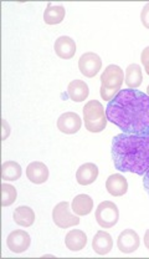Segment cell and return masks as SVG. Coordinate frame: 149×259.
Returning a JSON list of instances; mask_svg holds the SVG:
<instances>
[{"label":"cell","mask_w":149,"mask_h":259,"mask_svg":"<svg viewBox=\"0 0 149 259\" xmlns=\"http://www.w3.org/2000/svg\"><path fill=\"white\" fill-rule=\"evenodd\" d=\"M13 220L18 226L30 227L35 222V212L28 206H20L13 213Z\"/></svg>","instance_id":"obj_19"},{"label":"cell","mask_w":149,"mask_h":259,"mask_svg":"<svg viewBox=\"0 0 149 259\" xmlns=\"http://www.w3.org/2000/svg\"><path fill=\"white\" fill-rule=\"evenodd\" d=\"M53 221L60 228H70L80 225V218L72 214L69 202H60L53 209Z\"/></svg>","instance_id":"obj_6"},{"label":"cell","mask_w":149,"mask_h":259,"mask_svg":"<svg viewBox=\"0 0 149 259\" xmlns=\"http://www.w3.org/2000/svg\"><path fill=\"white\" fill-rule=\"evenodd\" d=\"M123 70L117 65H108L101 75V97L110 102L121 91L123 85Z\"/></svg>","instance_id":"obj_3"},{"label":"cell","mask_w":149,"mask_h":259,"mask_svg":"<svg viewBox=\"0 0 149 259\" xmlns=\"http://www.w3.org/2000/svg\"><path fill=\"white\" fill-rule=\"evenodd\" d=\"M82 126V120L76 112L62 113L58 120V128L62 134L74 135L77 134Z\"/></svg>","instance_id":"obj_10"},{"label":"cell","mask_w":149,"mask_h":259,"mask_svg":"<svg viewBox=\"0 0 149 259\" xmlns=\"http://www.w3.org/2000/svg\"><path fill=\"white\" fill-rule=\"evenodd\" d=\"M107 120L123 134H149V96L134 89L121 90L106 109Z\"/></svg>","instance_id":"obj_1"},{"label":"cell","mask_w":149,"mask_h":259,"mask_svg":"<svg viewBox=\"0 0 149 259\" xmlns=\"http://www.w3.org/2000/svg\"><path fill=\"white\" fill-rule=\"evenodd\" d=\"M102 67V60L96 53H85L78 60V69L86 77H94Z\"/></svg>","instance_id":"obj_7"},{"label":"cell","mask_w":149,"mask_h":259,"mask_svg":"<svg viewBox=\"0 0 149 259\" xmlns=\"http://www.w3.org/2000/svg\"><path fill=\"white\" fill-rule=\"evenodd\" d=\"M88 86L85 81L74 80L67 86V95L75 102H82L88 97Z\"/></svg>","instance_id":"obj_17"},{"label":"cell","mask_w":149,"mask_h":259,"mask_svg":"<svg viewBox=\"0 0 149 259\" xmlns=\"http://www.w3.org/2000/svg\"><path fill=\"white\" fill-rule=\"evenodd\" d=\"M16 197H18V192H16V188L14 186L9 185V183H3L2 185V206L8 207L12 206L13 203L16 201Z\"/></svg>","instance_id":"obj_23"},{"label":"cell","mask_w":149,"mask_h":259,"mask_svg":"<svg viewBox=\"0 0 149 259\" xmlns=\"http://www.w3.org/2000/svg\"><path fill=\"white\" fill-rule=\"evenodd\" d=\"M143 186H144V190L149 194V169L145 172L144 176H143Z\"/></svg>","instance_id":"obj_27"},{"label":"cell","mask_w":149,"mask_h":259,"mask_svg":"<svg viewBox=\"0 0 149 259\" xmlns=\"http://www.w3.org/2000/svg\"><path fill=\"white\" fill-rule=\"evenodd\" d=\"M112 158L119 172L144 176L149 169V134H119L113 137Z\"/></svg>","instance_id":"obj_2"},{"label":"cell","mask_w":149,"mask_h":259,"mask_svg":"<svg viewBox=\"0 0 149 259\" xmlns=\"http://www.w3.org/2000/svg\"><path fill=\"white\" fill-rule=\"evenodd\" d=\"M117 245L122 253H126V254L133 253L140 245L139 236L133 229H124L118 236Z\"/></svg>","instance_id":"obj_9"},{"label":"cell","mask_w":149,"mask_h":259,"mask_svg":"<svg viewBox=\"0 0 149 259\" xmlns=\"http://www.w3.org/2000/svg\"><path fill=\"white\" fill-rule=\"evenodd\" d=\"M30 243H31V239H30L29 233L21 229L13 231L7 238L8 248L14 253H24L28 250Z\"/></svg>","instance_id":"obj_8"},{"label":"cell","mask_w":149,"mask_h":259,"mask_svg":"<svg viewBox=\"0 0 149 259\" xmlns=\"http://www.w3.org/2000/svg\"><path fill=\"white\" fill-rule=\"evenodd\" d=\"M140 61H142L143 66H144L145 72L149 75V47H147L144 50L142 51V55H140Z\"/></svg>","instance_id":"obj_25"},{"label":"cell","mask_w":149,"mask_h":259,"mask_svg":"<svg viewBox=\"0 0 149 259\" xmlns=\"http://www.w3.org/2000/svg\"><path fill=\"white\" fill-rule=\"evenodd\" d=\"M144 244L147 247V249H149V229H147V232L144 234Z\"/></svg>","instance_id":"obj_28"},{"label":"cell","mask_w":149,"mask_h":259,"mask_svg":"<svg viewBox=\"0 0 149 259\" xmlns=\"http://www.w3.org/2000/svg\"><path fill=\"white\" fill-rule=\"evenodd\" d=\"M66 10L62 5H53L48 3L44 13V21L47 25H56L65 19Z\"/></svg>","instance_id":"obj_20"},{"label":"cell","mask_w":149,"mask_h":259,"mask_svg":"<svg viewBox=\"0 0 149 259\" xmlns=\"http://www.w3.org/2000/svg\"><path fill=\"white\" fill-rule=\"evenodd\" d=\"M107 115L104 105L97 100H91L83 106V122L86 128L92 134L104 131L107 125Z\"/></svg>","instance_id":"obj_4"},{"label":"cell","mask_w":149,"mask_h":259,"mask_svg":"<svg viewBox=\"0 0 149 259\" xmlns=\"http://www.w3.org/2000/svg\"><path fill=\"white\" fill-rule=\"evenodd\" d=\"M65 244L72 252L82 250L87 244V236L83 231L80 229H72L65 237Z\"/></svg>","instance_id":"obj_16"},{"label":"cell","mask_w":149,"mask_h":259,"mask_svg":"<svg viewBox=\"0 0 149 259\" xmlns=\"http://www.w3.org/2000/svg\"><path fill=\"white\" fill-rule=\"evenodd\" d=\"M124 80H126V85L128 86V89L139 88L143 82V74L139 65H128V67L126 69V76H124Z\"/></svg>","instance_id":"obj_21"},{"label":"cell","mask_w":149,"mask_h":259,"mask_svg":"<svg viewBox=\"0 0 149 259\" xmlns=\"http://www.w3.org/2000/svg\"><path fill=\"white\" fill-rule=\"evenodd\" d=\"M2 123H3V140H7L8 136L10 135V126L8 125V122L5 120H3Z\"/></svg>","instance_id":"obj_26"},{"label":"cell","mask_w":149,"mask_h":259,"mask_svg":"<svg viewBox=\"0 0 149 259\" xmlns=\"http://www.w3.org/2000/svg\"><path fill=\"white\" fill-rule=\"evenodd\" d=\"M98 177V167L94 163H83L76 172V180L81 186L92 185Z\"/></svg>","instance_id":"obj_15"},{"label":"cell","mask_w":149,"mask_h":259,"mask_svg":"<svg viewBox=\"0 0 149 259\" xmlns=\"http://www.w3.org/2000/svg\"><path fill=\"white\" fill-rule=\"evenodd\" d=\"M55 53L60 59L70 60L76 54V42L70 36H60L55 41Z\"/></svg>","instance_id":"obj_14"},{"label":"cell","mask_w":149,"mask_h":259,"mask_svg":"<svg viewBox=\"0 0 149 259\" xmlns=\"http://www.w3.org/2000/svg\"><path fill=\"white\" fill-rule=\"evenodd\" d=\"M92 248L94 252L100 255H106L112 250L113 248V239L110 233L105 231H98L94 234L92 239Z\"/></svg>","instance_id":"obj_13"},{"label":"cell","mask_w":149,"mask_h":259,"mask_svg":"<svg viewBox=\"0 0 149 259\" xmlns=\"http://www.w3.org/2000/svg\"><path fill=\"white\" fill-rule=\"evenodd\" d=\"M140 20H142V24L144 25V28L149 29V3L143 7L142 13H140Z\"/></svg>","instance_id":"obj_24"},{"label":"cell","mask_w":149,"mask_h":259,"mask_svg":"<svg viewBox=\"0 0 149 259\" xmlns=\"http://www.w3.org/2000/svg\"><path fill=\"white\" fill-rule=\"evenodd\" d=\"M106 190L113 197L123 196L128 191V182L122 175L113 174L106 181Z\"/></svg>","instance_id":"obj_12"},{"label":"cell","mask_w":149,"mask_h":259,"mask_svg":"<svg viewBox=\"0 0 149 259\" xmlns=\"http://www.w3.org/2000/svg\"><path fill=\"white\" fill-rule=\"evenodd\" d=\"M21 177V166L15 161H7L3 163L2 178L4 181H18Z\"/></svg>","instance_id":"obj_22"},{"label":"cell","mask_w":149,"mask_h":259,"mask_svg":"<svg viewBox=\"0 0 149 259\" xmlns=\"http://www.w3.org/2000/svg\"><path fill=\"white\" fill-rule=\"evenodd\" d=\"M48 172L47 166L42 162L35 161L31 162L26 168V176L30 180V182L35 183V185H42L48 180Z\"/></svg>","instance_id":"obj_11"},{"label":"cell","mask_w":149,"mask_h":259,"mask_svg":"<svg viewBox=\"0 0 149 259\" xmlns=\"http://www.w3.org/2000/svg\"><path fill=\"white\" fill-rule=\"evenodd\" d=\"M71 209L76 215H87L93 209V199L88 194H78L72 201Z\"/></svg>","instance_id":"obj_18"},{"label":"cell","mask_w":149,"mask_h":259,"mask_svg":"<svg viewBox=\"0 0 149 259\" xmlns=\"http://www.w3.org/2000/svg\"><path fill=\"white\" fill-rule=\"evenodd\" d=\"M147 95L149 96V85L147 86Z\"/></svg>","instance_id":"obj_29"},{"label":"cell","mask_w":149,"mask_h":259,"mask_svg":"<svg viewBox=\"0 0 149 259\" xmlns=\"http://www.w3.org/2000/svg\"><path fill=\"white\" fill-rule=\"evenodd\" d=\"M97 223L102 228H112L117 225L119 220V210L118 207L113 202L105 201L98 204L96 213H94Z\"/></svg>","instance_id":"obj_5"}]
</instances>
